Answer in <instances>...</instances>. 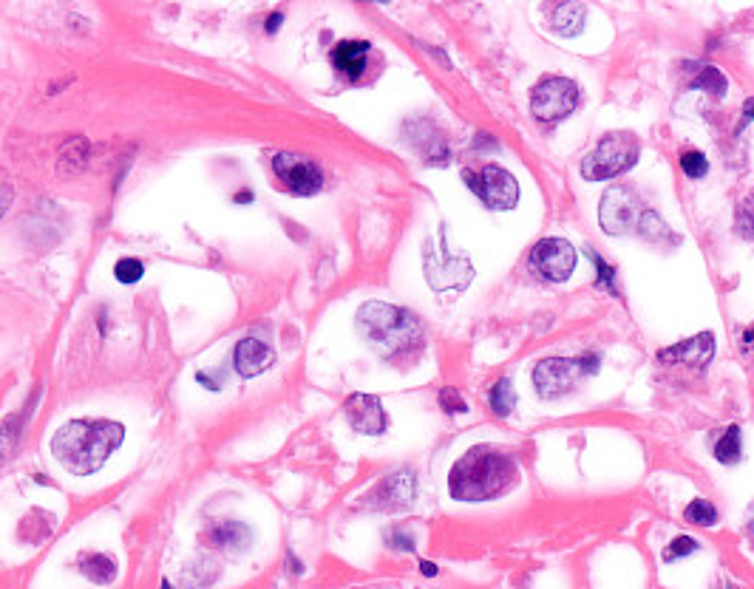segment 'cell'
I'll list each match as a JSON object with an SVG mask.
<instances>
[{"mask_svg": "<svg viewBox=\"0 0 754 589\" xmlns=\"http://www.w3.org/2000/svg\"><path fill=\"white\" fill-rule=\"evenodd\" d=\"M417 499V476L412 471L389 473L372 493H369V507L375 510H403Z\"/></svg>", "mask_w": 754, "mask_h": 589, "instance_id": "8fae6325", "label": "cell"}, {"mask_svg": "<svg viewBox=\"0 0 754 589\" xmlns=\"http://www.w3.org/2000/svg\"><path fill=\"white\" fill-rule=\"evenodd\" d=\"M712 456L718 459L720 465L732 468L743 459V431L740 425H726L720 434H715L712 439Z\"/></svg>", "mask_w": 754, "mask_h": 589, "instance_id": "2e32d148", "label": "cell"}, {"mask_svg": "<svg viewBox=\"0 0 754 589\" xmlns=\"http://www.w3.org/2000/svg\"><path fill=\"white\" fill-rule=\"evenodd\" d=\"M9 199H12V190H9V187H0V216L6 213V207H9Z\"/></svg>", "mask_w": 754, "mask_h": 589, "instance_id": "d6a6232c", "label": "cell"}, {"mask_svg": "<svg viewBox=\"0 0 754 589\" xmlns=\"http://www.w3.org/2000/svg\"><path fill=\"white\" fill-rule=\"evenodd\" d=\"M576 261H579L576 250L565 238H542V241L533 244L531 255H528L531 270L536 275H542L545 281H556V284H562L573 275Z\"/></svg>", "mask_w": 754, "mask_h": 589, "instance_id": "ba28073f", "label": "cell"}, {"mask_svg": "<svg viewBox=\"0 0 754 589\" xmlns=\"http://www.w3.org/2000/svg\"><path fill=\"white\" fill-rule=\"evenodd\" d=\"M233 360H236V371H239L241 377H258V374H264V371L273 366L275 354L264 340L244 337L239 346H236Z\"/></svg>", "mask_w": 754, "mask_h": 589, "instance_id": "5bb4252c", "label": "cell"}, {"mask_svg": "<svg viewBox=\"0 0 754 589\" xmlns=\"http://www.w3.org/2000/svg\"><path fill=\"white\" fill-rule=\"evenodd\" d=\"M590 253V261L596 264V270H599V284L604 289H610V292H616V272H613V267L601 258L596 250H587Z\"/></svg>", "mask_w": 754, "mask_h": 589, "instance_id": "83f0119b", "label": "cell"}, {"mask_svg": "<svg viewBox=\"0 0 754 589\" xmlns=\"http://www.w3.org/2000/svg\"><path fill=\"white\" fill-rule=\"evenodd\" d=\"M681 170L689 179H703L709 173V159L701 151H684L681 153Z\"/></svg>", "mask_w": 754, "mask_h": 589, "instance_id": "cb8c5ba5", "label": "cell"}, {"mask_svg": "<svg viewBox=\"0 0 754 589\" xmlns=\"http://www.w3.org/2000/svg\"><path fill=\"white\" fill-rule=\"evenodd\" d=\"M162 589H173V587H171V584H168V581H162Z\"/></svg>", "mask_w": 754, "mask_h": 589, "instance_id": "d590c367", "label": "cell"}, {"mask_svg": "<svg viewBox=\"0 0 754 589\" xmlns=\"http://www.w3.org/2000/svg\"><path fill=\"white\" fill-rule=\"evenodd\" d=\"M346 420L349 425L358 431V434H366V437H377L386 431V411H383V403L377 400L375 394H352L346 405Z\"/></svg>", "mask_w": 754, "mask_h": 589, "instance_id": "7c38bea8", "label": "cell"}, {"mask_svg": "<svg viewBox=\"0 0 754 589\" xmlns=\"http://www.w3.org/2000/svg\"><path fill=\"white\" fill-rule=\"evenodd\" d=\"M369 43L366 40H341L332 49V66L341 71L346 80H360L366 71V60H369Z\"/></svg>", "mask_w": 754, "mask_h": 589, "instance_id": "9a60e30c", "label": "cell"}, {"mask_svg": "<svg viewBox=\"0 0 754 589\" xmlns=\"http://www.w3.org/2000/svg\"><path fill=\"white\" fill-rule=\"evenodd\" d=\"M207 539L213 541L216 547H222V550H241L250 541V530L241 522H219L210 527Z\"/></svg>", "mask_w": 754, "mask_h": 589, "instance_id": "ac0fdd59", "label": "cell"}, {"mask_svg": "<svg viewBox=\"0 0 754 589\" xmlns=\"http://www.w3.org/2000/svg\"><path fill=\"white\" fill-rule=\"evenodd\" d=\"M641 207H644V204H641V199L635 196L630 187L613 185L604 193V199H601V230L610 233V236H624V233H630V230H638V221L644 216Z\"/></svg>", "mask_w": 754, "mask_h": 589, "instance_id": "52a82bcc", "label": "cell"}, {"mask_svg": "<svg viewBox=\"0 0 754 589\" xmlns=\"http://www.w3.org/2000/svg\"><path fill=\"white\" fill-rule=\"evenodd\" d=\"M749 530H752V536H754V519H752V524H749Z\"/></svg>", "mask_w": 754, "mask_h": 589, "instance_id": "8d00e7d4", "label": "cell"}, {"mask_svg": "<svg viewBox=\"0 0 754 589\" xmlns=\"http://www.w3.org/2000/svg\"><path fill=\"white\" fill-rule=\"evenodd\" d=\"M743 343H746V349H754V329H749V332L743 335Z\"/></svg>", "mask_w": 754, "mask_h": 589, "instance_id": "e575fe53", "label": "cell"}, {"mask_svg": "<svg viewBox=\"0 0 754 589\" xmlns=\"http://www.w3.org/2000/svg\"><path fill=\"white\" fill-rule=\"evenodd\" d=\"M579 105V85L567 77H545L533 85L531 111L539 122H562Z\"/></svg>", "mask_w": 754, "mask_h": 589, "instance_id": "5b68a950", "label": "cell"}, {"mask_svg": "<svg viewBox=\"0 0 754 589\" xmlns=\"http://www.w3.org/2000/svg\"><path fill=\"white\" fill-rule=\"evenodd\" d=\"M587 377L584 374L582 360H570V357H548L533 369V388L542 400H556L565 397L567 391H573V386Z\"/></svg>", "mask_w": 754, "mask_h": 589, "instance_id": "9c48e42d", "label": "cell"}, {"mask_svg": "<svg viewBox=\"0 0 754 589\" xmlns=\"http://www.w3.org/2000/svg\"><path fill=\"white\" fill-rule=\"evenodd\" d=\"M463 179L488 210H511L519 202L516 179L505 168H499V165H482L480 170H463Z\"/></svg>", "mask_w": 754, "mask_h": 589, "instance_id": "8992f818", "label": "cell"}, {"mask_svg": "<svg viewBox=\"0 0 754 589\" xmlns=\"http://www.w3.org/2000/svg\"><path fill=\"white\" fill-rule=\"evenodd\" d=\"M114 275H117L120 284H134V281L142 278V264L134 261V258H122L120 264L114 267Z\"/></svg>", "mask_w": 754, "mask_h": 589, "instance_id": "4316f807", "label": "cell"}, {"mask_svg": "<svg viewBox=\"0 0 754 589\" xmlns=\"http://www.w3.org/2000/svg\"><path fill=\"white\" fill-rule=\"evenodd\" d=\"M281 23H284V15H281V12H275V15L267 20V32H278V26H281Z\"/></svg>", "mask_w": 754, "mask_h": 589, "instance_id": "836d02e7", "label": "cell"}, {"mask_svg": "<svg viewBox=\"0 0 754 589\" xmlns=\"http://www.w3.org/2000/svg\"><path fill=\"white\" fill-rule=\"evenodd\" d=\"M698 550H701L698 539H692V536H675V539L669 541L667 550H664V561H678V558L695 556Z\"/></svg>", "mask_w": 754, "mask_h": 589, "instance_id": "603a6c76", "label": "cell"}, {"mask_svg": "<svg viewBox=\"0 0 754 589\" xmlns=\"http://www.w3.org/2000/svg\"><path fill=\"white\" fill-rule=\"evenodd\" d=\"M420 573L426 575V578H434V575L440 573V567H437V564H431V561H420Z\"/></svg>", "mask_w": 754, "mask_h": 589, "instance_id": "1f68e13d", "label": "cell"}, {"mask_svg": "<svg viewBox=\"0 0 754 589\" xmlns=\"http://www.w3.org/2000/svg\"><path fill=\"white\" fill-rule=\"evenodd\" d=\"M712 354H715V337L703 332V335L675 343L672 349H661L658 360L661 363H675V366H706L712 360Z\"/></svg>", "mask_w": 754, "mask_h": 589, "instance_id": "4fadbf2b", "label": "cell"}, {"mask_svg": "<svg viewBox=\"0 0 754 589\" xmlns=\"http://www.w3.org/2000/svg\"><path fill=\"white\" fill-rule=\"evenodd\" d=\"M698 71L692 74V80H689V88H701V91H709V94H715V97H723L726 94V77H723V71L715 66H695Z\"/></svg>", "mask_w": 754, "mask_h": 589, "instance_id": "44dd1931", "label": "cell"}, {"mask_svg": "<svg viewBox=\"0 0 754 589\" xmlns=\"http://www.w3.org/2000/svg\"><path fill=\"white\" fill-rule=\"evenodd\" d=\"M488 405L497 417H511L516 408V388L508 377L497 380L491 391H488Z\"/></svg>", "mask_w": 754, "mask_h": 589, "instance_id": "d6986e66", "label": "cell"}, {"mask_svg": "<svg viewBox=\"0 0 754 589\" xmlns=\"http://www.w3.org/2000/svg\"><path fill=\"white\" fill-rule=\"evenodd\" d=\"M440 405L446 414H465L468 411V403L463 400V394L457 388H443L440 391Z\"/></svg>", "mask_w": 754, "mask_h": 589, "instance_id": "484cf974", "label": "cell"}, {"mask_svg": "<svg viewBox=\"0 0 754 589\" xmlns=\"http://www.w3.org/2000/svg\"><path fill=\"white\" fill-rule=\"evenodd\" d=\"M474 139H477V142H474V148H477V151H482V148H485V151H499V142L491 134H482L480 131Z\"/></svg>", "mask_w": 754, "mask_h": 589, "instance_id": "f546056e", "label": "cell"}, {"mask_svg": "<svg viewBox=\"0 0 754 589\" xmlns=\"http://www.w3.org/2000/svg\"><path fill=\"white\" fill-rule=\"evenodd\" d=\"M641 156V142L630 131H610L601 136V142L584 156L582 176L587 182H604L616 179L633 168Z\"/></svg>", "mask_w": 754, "mask_h": 589, "instance_id": "277c9868", "label": "cell"}, {"mask_svg": "<svg viewBox=\"0 0 754 589\" xmlns=\"http://www.w3.org/2000/svg\"><path fill=\"white\" fill-rule=\"evenodd\" d=\"M125 439L122 425L111 420H71L52 439L57 462L74 476L97 473Z\"/></svg>", "mask_w": 754, "mask_h": 589, "instance_id": "7a4b0ae2", "label": "cell"}, {"mask_svg": "<svg viewBox=\"0 0 754 589\" xmlns=\"http://www.w3.org/2000/svg\"><path fill=\"white\" fill-rule=\"evenodd\" d=\"M584 17H587V9L579 6V3H556V6H548V20L553 23V29L559 34H579L584 26Z\"/></svg>", "mask_w": 754, "mask_h": 589, "instance_id": "e0dca14e", "label": "cell"}, {"mask_svg": "<svg viewBox=\"0 0 754 589\" xmlns=\"http://www.w3.org/2000/svg\"><path fill=\"white\" fill-rule=\"evenodd\" d=\"M729 589H737V587H729Z\"/></svg>", "mask_w": 754, "mask_h": 589, "instance_id": "74e56055", "label": "cell"}, {"mask_svg": "<svg viewBox=\"0 0 754 589\" xmlns=\"http://www.w3.org/2000/svg\"><path fill=\"white\" fill-rule=\"evenodd\" d=\"M358 323L360 332L383 357H403L423 346V323L403 306L383 301L363 303Z\"/></svg>", "mask_w": 754, "mask_h": 589, "instance_id": "3957f363", "label": "cell"}, {"mask_svg": "<svg viewBox=\"0 0 754 589\" xmlns=\"http://www.w3.org/2000/svg\"><path fill=\"white\" fill-rule=\"evenodd\" d=\"M749 122H754V97L743 102V111H740V125H737V131H743Z\"/></svg>", "mask_w": 754, "mask_h": 589, "instance_id": "4dcf8cb0", "label": "cell"}, {"mask_svg": "<svg viewBox=\"0 0 754 589\" xmlns=\"http://www.w3.org/2000/svg\"><path fill=\"white\" fill-rule=\"evenodd\" d=\"M386 544H389L392 550H400V553H414V536L412 533H406V530H392V533L386 536Z\"/></svg>", "mask_w": 754, "mask_h": 589, "instance_id": "f1b7e54d", "label": "cell"}, {"mask_svg": "<svg viewBox=\"0 0 754 589\" xmlns=\"http://www.w3.org/2000/svg\"><path fill=\"white\" fill-rule=\"evenodd\" d=\"M519 482V465L511 454L477 445L463 454L448 473V493L454 502H491L505 496Z\"/></svg>", "mask_w": 754, "mask_h": 589, "instance_id": "6da1fadb", "label": "cell"}, {"mask_svg": "<svg viewBox=\"0 0 754 589\" xmlns=\"http://www.w3.org/2000/svg\"><path fill=\"white\" fill-rule=\"evenodd\" d=\"M80 573L86 575L88 581H94V584H111L114 575H117V564L108 556L94 553V556H86L80 561Z\"/></svg>", "mask_w": 754, "mask_h": 589, "instance_id": "ffe728a7", "label": "cell"}, {"mask_svg": "<svg viewBox=\"0 0 754 589\" xmlns=\"http://www.w3.org/2000/svg\"><path fill=\"white\" fill-rule=\"evenodd\" d=\"M273 173L278 176V182L295 196H315L324 187L321 168L312 159L298 156V153H275Z\"/></svg>", "mask_w": 754, "mask_h": 589, "instance_id": "30bf717a", "label": "cell"}, {"mask_svg": "<svg viewBox=\"0 0 754 589\" xmlns=\"http://www.w3.org/2000/svg\"><path fill=\"white\" fill-rule=\"evenodd\" d=\"M737 233L754 241V193H749L737 207Z\"/></svg>", "mask_w": 754, "mask_h": 589, "instance_id": "d4e9b609", "label": "cell"}, {"mask_svg": "<svg viewBox=\"0 0 754 589\" xmlns=\"http://www.w3.org/2000/svg\"><path fill=\"white\" fill-rule=\"evenodd\" d=\"M686 522L695 524V527H715L720 522V513L718 507L712 505L709 499H695V502H689L684 510Z\"/></svg>", "mask_w": 754, "mask_h": 589, "instance_id": "7402d4cb", "label": "cell"}]
</instances>
